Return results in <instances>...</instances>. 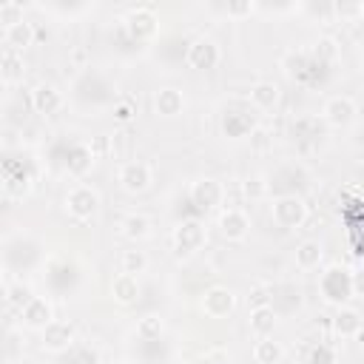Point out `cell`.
Instances as JSON below:
<instances>
[{"label":"cell","mask_w":364,"mask_h":364,"mask_svg":"<svg viewBox=\"0 0 364 364\" xmlns=\"http://www.w3.org/2000/svg\"><path fill=\"white\" fill-rule=\"evenodd\" d=\"M321 259H324V247H321V242L318 239H304V242H299V247H296V267L299 270H318V264H321Z\"/></svg>","instance_id":"cell-30"},{"label":"cell","mask_w":364,"mask_h":364,"mask_svg":"<svg viewBox=\"0 0 364 364\" xmlns=\"http://www.w3.org/2000/svg\"><path fill=\"white\" fill-rule=\"evenodd\" d=\"M77 341V333H74V324L65 321V318H54L46 330H40V347L51 355H60L65 353L71 344Z\"/></svg>","instance_id":"cell-16"},{"label":"cell","mask_w":364,"mask_h":364,"mask_svg":"<svg viewBox=\"0 0 364 364\" xmlns=\"http://www.w3.org/2000/svg\"><path fill=\"white\" fill-rule=\"evenodd\" d=\"M46 264V247L37 236L26 233V230H17V233H9L6 242H3V267H6V276H17L23 279V273H31V270H43Z\"/></svg>","instance_id":"cell-2"},{"label":"cell","mask_w":364,"mask_h":364,"mask_svg":"<svg viewBox=\"0 0 364 364\" xmlns=\"http://www.w3.org/2000/svg\"><path fill=\"white\" fill-rule=\"evenodd\" d=\"M318 296L333 307H347V301L355 296L353 293V270L338 262L327 264L318 273Z\"/></svg>","instance_id":"cell-7"},{"label":"cell","mask_w":364,"mask_h":364,"mask_svg":"<svg viewBox=\"0 0 364 364\" xmlns=\"http://www.w3.org/2000/svg\"><path fill=\"white\" fill-rule=\"evenodd\" d=\"M154 111H156V117H165V119L179 117L185 111V94L179 88H173V85L159 88L154 94Z\"/></svg>","instance_id":"cell-26"},{"label":"cell","mask_w":364,"mask_h":364,"mask_svg":"<svg viewBox=\"0 0 364 364\" xmlns=\"http://www.w3.org/2000/svg\"><path fill=\"white\" fill-rule=\"evenodd\" d=\"M3 43H6V48H14V51L23 54L34 43V26L28 20H23V23H14V26L3 28Z\"/></svg>","instance_id":"cell-31"},{"label":"cell","mask_w":364,"mask_h":364,"mask_svg":"<svg viewBox=\"0 0 364 364\" xmlns=\"http://www.w3.org/2000/svg\"><path fill=\"white\" fill-rule=\"evenodd\" d=\"M333 333L341 338H353L361 333V313L353 307H338L333 316Z\"/></svg>","instance_id":"cell-32"},{"label":"cell","mask_w":364,"mask_h":364,"mask_svg":"<svg viewBox=\"0 0 364 364\" xmlns=\"http://www.w3.org/2000/svg\"><path fill=\"white\" fill-rule=\"evenodd\" d=\"M279 324V313L270 307V301H262V304H253L250 307V316H247V327L256 338H264V336H273Z\"/></svg>","instance_id":"cell-25"},{"label":"cell","mask_w":364,"mask_h":364,"mask_svg":"<svg viewBox=\"0 0 364 364\" xmlns=\"http://www.w3.org/2000/svg\"><path fill=\"white\" fill-rule=\"evenodd\" d=\"M219 11H225L230 17H245V14H253L256 6L253 3H228V6H219Z\"/></svg>","instance_id":"cell-45"},{"label":"cell","mask_w":364,"mask_h":364,"mask_svg":"<svg viewBox=\"0 0 364 364\" xmlns=\"http://www.w3.org/2000/svg\"><path fill=\"white\" fill-rule=\"evenodd\" d=\"M119 102V91L117 82L102 71V68H82L74 80H71V105L82 114H97V111H108Z\"/></svg>","instance_id":"cell-1"},{"label":"cell","mask_w":364,"mask_h":364,"mask_svg":"<svg viewBox=\"0 0 364 364\" xmlns=\"http://www.w3.org/2000/svg\"><path fill=\"white\" fill-rule=\"evenodd\" d=\"M219 60H222V51H219V43L213 40V37H193L191 40V46H188V65L191 68H196V71H210V68H216L219 65Z\"/></svg>","instance_id":"cell-17"},{"label":"cell","mask_w":364,"mask_h":364,"mask_svg":"<svg viewBox=\"0 0 364 364\" xmlns=\"http://www.w3.org/2000/svg\"><path fill=\"white\" fill-rule=\"evenodd\" d=\"M0 80L3 85H14L17 80H23V54L14 48H3L0 57Z\"/></svg>","instance_id":"cell-35"},{"label":"cell","mask_w":364,"mask_h":364,"mask_svg":"<svg viewBox=\"0 0 364 364\" xmlns=\"http://www.w3.org/2000/svg\"><path fill=\"white\" fill-rule=\"evenodd\" d=\"M307 364H338V350L327 341H318L307 350Z\"/></svg>","instance_id":"cell-41"},{"label":"cell","mask_w":364,"mask_h":364,"mask_svg":"<svg viewBox=\"0 0 364 364\" xmlns=\"http://www.w3.org/2000/svg\"><path fill=\"white\" fill-rule=\"evenodd\" d=\"M310 51H313L316 60H321V63L330 65V68L338 65V60H341V48H338V43H336L333 37H321Z\"/></svg>","instance_id":"cell-39"},{"label":"cell","mask_w":364,"mask_h":364,"mask_svg":"<svg viewBox=\"0 0 364 364\" xmlns=\"http://www.w3.org/2000/svg\"><path fill=\"white\" fill-rule=\"evenodd\" d=\"M162 330H165V324H162L159 316H145V318L136 321L134 336H136L139 341H159V338H162Z\"/></svg>","instance_id":"cell-40"},{"label":"cell","mask_w":364,"mask_h":364,"mask_svg":"<svg viewBox=\"0 0 364 364\" xmlns=\"http://www.w3.org/2000/svg\"><path fill=\"white\" fill-rule=\"evenodd\" d=\"M119 230H122L125 239L142 242V239L151 236V219H148L145 213H128V216L119 222Z\"/></svg>","instance_id":"cell-36"},{"label":"cell","mask_w":364,"mask_h":364,"mask_svg":"<svg viewBox=\"0 0 364 364\" xmlns=\"http://www.w3.org/2000/svg\"><path fill=\"white\" fill-rule=\"evenodd\" d=\"M219 131L228 139H245L256 131V108L245 97H230L219 111Z\"/></svg>","instance_id":"cell-5"},{"label":"cell","mask_w":364,"mask_h":364,"mask_svg":"<svg viewBox=\"0 0 364 364\" xmlns=\"http://www.w3.org/2000/svg\"><path fill=\"white\" fill-rule=\"evenodd\" d=\"M139 293H142L139 276H131V273H122V270H119V273L111 279V299H114L117 304L131 307V304L139 301Z\"/></svg>","instance_id":"cell-24"},{"label":"cell","mask_w":364,"mask_h":364,"mask_svg":"<svg viewBox=\"0 0 364 364\" xmlns=\"http://www.w3.org/2000/svg\"><path fill=\"white\" fill-rule=\"evenodd\" d=\"M119 26H122L125 34H128L134 43H139V46L154 43L156 34H159V17H156L154 9H148V6H136V9H131V11L122 17Z\"/></svg>","instance_id":"cell-10"},{"label":"cell","mask_w":364,"mask_h":364,"mask_svg":"<svg viewBox=\"0 0 364 364\" xmlns=\"http://www.w3.org/2000/svg\"><path fill=\"white\" fill-rule=\"evenodd\" d=\"M43 282H46L51 296H71L82 284V267L77 259L54 253L43 264Z\"/></svg>","instance_id":"cell-4"},{"label":"cell","mask_w":364,"mask_h":364,"mask_svg":"<svg viewBox=\"0 0 364 364\" xmlns=\"http://www.w3.org/2000/svg\"><path fill=\"white\" fill-rule=\"evenodd\" d=\"M279 65H282V71H284L287 80H293V82H299V85H307V88L324 85V82L330 80V74H333V68L324 65L321 60H316L310 48H290V51L282 57Z\"/></svg>","instance_id":"cell-3"},{"label":"cell","mask_w":364,"mask_h":364,"mask_svg":"<svg viewBox=\"0 0 364 364\" xmlns=\"http://www.w3.org/2000/svg\"><path fill=\"white\" fill-rule=\"evenodd\" d=\"M40 9H46V11H54V14H80V11H85V9H91L88 3H43Z\"/></svg>","instance_id":"cell-43"},{"label":"cell","mask_w":364,"mask_h":364,"mask_svg":"<svg viewBox=\"0 0 364 364\" xmlns=\"http://www.w3.org/2000/svg\"><path fill=\"white\" fill-rule=\"evenodd\" d=\"M111 114H114V119L117 122H131L134 119V114H136V105H134V100H119L114 108H111Z\"/></svg>","instance_id":"cell-44"},{"label":"cell","mask_w":364,"mask_h":364,"mask_svg":"<svg viewBox=\"0 0 364 364\" xmlns=\"http://www.w3.org/2000/svg\"><path fill=\"white\" fill-rule=\"evenodd\" d=\"M290 136H293V142L301 145V148L316 145L318 136H321V119H318V117H299V119H293Z\"/></svg>","instance_id":"cell-29"},{"label":"cell","mask_w":364,"mask_h":364,"mask_svg":"<svg viewBox=\"0 0 364 364\" xmlns=\"http://www.w3.org/2000/svg\"><path fill=\"white\" fill-rule=\"evenodd\" d=\"M208 242V228L202 219H185V222H176L173 233H171V245H173V253L179 259H188L193 256L196 250H202Z\"/></svg>","instance_id":"cell-9"},{"label":"cell","mask_w":364,"mask_h":364,"mask_svg":"<svg viewBox=\"0 0 364 364\" xmlns=\"http://www.w3.org/2000/svg\"><path fill=\"white\" fill-rule=\"evenodd\" d=\"M17 347H20V336L14 330L6 333V361H14L17 358Z\"/></svg>","instance_id":"cell-47"},{"label":"cell","mask_w":364,"mask_h":364,"mask_svg":"<svg viewBox=\"0 0 364 364\" xmlns=\"http://www.w3.org/2000/svg\"><path fill=\"white\" fill-rule=\"evenodd\" d=\"M188 196H191L193 208L199 213H205V210H213V208H219L225 202V185L219 179H213V176H199V179L191 182Z\"/></svg>","instance_id":"cell-15"},{"label":"cell","mask_w":364,"mask_h":364,"mask_svg":"<svg viewBox=\"0 0 364 364\" xmlns=\"http://www.w3.org/2000/svg\"><path fill=\"white\" fill-rule=\"evenodd\" d=\"M247 100H250V105H253L256 111H273V108L279 105V100H282V91H279V85H276V82L262 80V82L250 85Z\"/></svg>","instance_id":"cell-28"},{"label":"cell","mask_w":364,"mask_h":364,"mask_svg":"<svg viewBox=\"0 0 364 364\" xmlns=\"http://www.w3.org/2000/svg\"><path fill=\"white\" fill-rule=\"evenodd\" d=\"M270 307L279 316H293L304 307V293L296 282H279L270 287Z\"/></svg>","instance_id":"cell-21"},{"label":"cell","mask_w":364,"mask_h":364,"mask_svg":"<svg viewBox=\"0 0 364 364\" xmlns=\"http://www.w3.org/2000/svg\"><path fill=\"white\" fill-rule=\"evenodd\" d=\"M270 219L282 230H296L307 222V205L304 196H276L270 205Z\"/></svg>","instance_id":"cell-11"},{"label":"cell","mask_w":364,"mask_h":364,"mask_svg":"<svg viewBox=\"0 0 364 364\" xmlns=\"http://www.w3.org/2000/svg\"><path fill=\"white\" fill-rule=\"evenodd\" d=\"M26 17H23V3H17V0H3L0 3V23H3V28H9V26H14V23H23Z\"/></svg>","instance_id":"cell-42"},{"label":"cell","mask_w":364,"mask_h":364,"mask_svg":"<svg viewBox=\"0 0 364 364\" xmlns=\"http://www.w3.org/2000/svg\"><path fill=\"white\" fill-rule=\"evenodd\" d=\"M145 267H148V256H145V250L128 247V250L119 253V270H122V273L139 276V273H145Z\"/></svg>","instance_id":"cell-38"},{"label":"cell","mask_w":364,"mask_h":364,"mask_svg":"<svg viewBox=\"0 0 364 364\" xmlns=\"http://www.w3.org/2000/svg\"><path fill=\"white\" fill-rule=\"evenodd\" d=\"M253 361H256V364H282V361H284V347H282V341H276L273 336L256 338V344H253Z\"/></svg>","instance_id":"cell-33"},{"label":"cell","mask_w":364,"mask_h":364,"mask_svg":"<svg viewBox=\"0 0 364 364\" xmlns=\"http://www.w3.org/2000/svg\"><path fill=\"white\" fill-rule=\"evenodd\" d=\"M358 14H361V20H364V3H361V6H358Z\"/></svg>","instance_id":"cell-49"},{"label":"cell","mask_w":364,"mask_h":364,"mask_svg":"<svg viewBox=\"0 0 364 364\" xmlns=\"http://www.w3.org/2000/svg\"><path fill=\"white\" fill-rule=\"evenodd\" d=\"M57 364H100V353L88 341H74L65 353L57 355Z\"/></svg>","instance_id":"cell-34"},{"label":"cell","mask_w":364,"mask_h":364,"mask_svg":"<svg viewBox=\"0 0 364 364\" xmlns=\"http://www.w3.org/2000/svg\"><path fill=\"white\" fill-rule=\"evenodd\" d=\"M51 156H54V162H60L63 171H65L68 176H74V179H82V176L94 168V148H91L88 142H82V139L54 145Z\"/></svg>","instance_id":"cell-8"},{"label":"cell","mask_w":364,"mask_h":364,"mask_svg":"<svg viewBox=\"0 0 364 364\" xmlns=\"http://www.w3.org/2000/svg\"><path fill=\"white\" fill-rule=\"evenodd\" d=\"M202 364H205V361H202Z\"/></svg>","instance_id":"cell-50"},{"label":"cell","mask_w":364,"mask_h":364,"mask_svg":"<svg viewBox=\"0 0 364 364\" xmlns=\"http://www.w3.org/2000/svg\"><path fill=\"white\" fill-rule=\"evenodd\" d=\"M28 105H31V111L40 114V117H54V114L63 111L65 97H63V91H60L54 82H37V85L31 88V94H28Z\"/></svg>","instance_id":"cell-18"},{"label":"cell","mask_w":364,"mask_h":364,"mask_svg":"<svg viewBox=\"0 0 364 364\" xmlns=\"http://www.w3.org/2000/svg\"><path fill=\"white\" fill-rule=\"evenodd\" d=\"M31 299H34V293L23 279H6V304L9 307H14L20 313Z\"/></svg>","instance_id":"cell-37"},{"label":"cell","mask_w":364,"mask_h":364,"mask_svg":"<svg viewBox=\"0 0 364 364\" xmlns=\"http://www.w3.org/2000/svg\"><path fill=\"white\" fill-rule=\"evenodd\" d=\"M202 313L210 316V318H228L233 310H236V293L225 284H210L205 293H202Z\"/></svg>","instance_id":"cell-19"},{"label":"cell","mask_w":364,"mask_h":364,"mask_svg":"<svg viewBox=\"0 0 364 364\" xmlns=\"http://www.w3.org/2000/svg\"><path fill=\"white\" fill-rule=\"evenodd\" d=\"M264 182H267V193H273V196H304L313 188L310 171L296 159L276 165Z\"/></svg>","instance_id":"cell-6"},{"label":"cell","mask_w":364,"mask_h":364,"mask_svg":"<svg viewBox=\"0 0 364 364\" xmlns=\"http://www.w3.org/2000/svg\"><path fill=\"white\" fill-rule=\"evenodd\" d=\"M117 182H119V188H122L125 193L136 196V193H145V191L151 188V182H154V171H151V165L142 162V159H128V162L119 165V171H117Z\"/></svg>","instance_id":"cell-14"},{"label":"cell","mask_w":364,"mask_h":364,"mask_svg":"<svg viewBox=\"0 0 364 364\" xmlns=\"http://www.w3.org/2000/svg\"><path fill=\"white\" fill-rule=\"evenodd\" d=\"M216 228H219V236L222 239H228V242H245L250 236V216L242 208H225V210H219Z\"/></svg>","instance_id":"cell-20"},{"label":"cell","mask_w":364,"mask_h":364,"mask_svg":"<svg viewBox=\"0 0 364 364\" xmlns=\"http://www.w3.org/2000/svg\"><path fill=\"white\" fill-rule=\"evenodd\" d=\"M353 293L364 299V264H358V267L353 270Z\"/></svg>","instance_id":"cell-48"},{"label":"cell","mask_w":364,"mask_h":364,"mask_svg":"<svg viewBox=\"0 0 364 364\" xmlns=\"http://www.w3.org/2000/svg\"><path fill=\"white\" fill-rule=\"evenodd\" d=\"M245 193H247L250 199H259V196L267 193V182H264V179H247V182H245Z\"/></svg>","instance_id":"cell-46"},{"label":"cell","mask_w":364,"mask_h":364,"mask_svg":"<svg viewBox=\"0 0 364 364\" xmlns=\"http://www.w3.org/2000/svg\"><path fill=\"white\" fill-rule=\"evenodd\" d=\"M34 188V173H31V165L23 159V162H14V159H6L3 165V193L6 199H23L28 196Z\"/></svg>","instance_id":"cell-13"},{"label":"cell","mask_w":364,"mask_h":364,"mask_svg":"<svg viewBox=\"0 0 364 364\" xmlns=\"http://www.w3.org/2000/svg\"><path fill=\"white\" fill-rule=\"evenodd\" d=\"M54 321V307L46 296H34L23 310H20V324H26L28 330H46Z\"/></svg>","instance_id":"cell-23"},{"label":"cell","mask_w":364,"mask_h":364,"mask_svg":"<svg viewBox=\"0 0 364 364\" xmlns=\"http://www.w3.org/2000/svg\"><path fill=\"white\" fill-rule=\"evenodd\" d=\"M65 213L71 216V219H77V222H88L97 210H100V191L97 188H91V185H85V182H80V185H74L68 193H65Z\"/></svg>","instance_id":"cell-12"},{"label":"cell","mask_w":364,"mask_h":364,"mask_svg":"<svg viewBox=\"0 0 364 364\" xmlns=\"http://www.w3.org/2000/svg\"><path fill=\"white\" fill-rule=\"evenodd\" d=\"M188 46H191L188 37L171 34V37H165V40L156 43V57H159L165 65H179L182 60H188Z\"/></svg>","instance_id":"cell-27"},{"label":"cell","mask_w":364,"mask_h":364,"mask_svg":"<svg viewBox=\"0 0 364 364\" xmlns=\"http://www.w3.org/2000/svg\"><path fill=\"white\" fill-rule=\"evenodd\" d=\"M355 119V100L347 94H336L321 108V122L330 128H347Z\"/></svg>","instance_id":"cell-22"}]
</instances>
